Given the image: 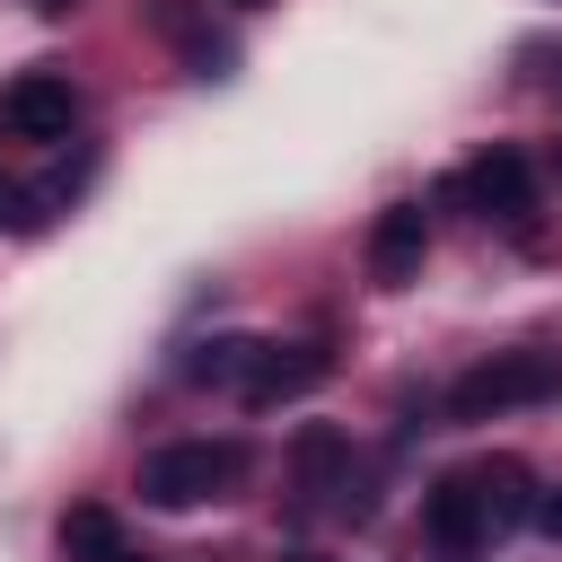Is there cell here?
Listing matches in <instances>:
<instances>
[{"label":"cell","mask_w":562,"mask_h":562,"mask_svg":"<svg viewBox=\"0 0 562 562\" xmlns=\"http://www.w3.org/2000/svg\"><path fill=\"white\" fill-rule=\"evenodd\" d=\"M246 474V448L237 439H176V448H149L140 457V501L149 509H202L220 492H237Z\"/></svg>","instance_id":"cell-1"},{"label":"cell","mask_w":562,"mask_h":562,"mask_svg":"<svg viewBox=\"0 0 562 562\" xmlns=\"http://www.w3.org/2000/svg\"><path fill=\"white\" fill-rule=\"evenodd\" d=\"M562 395V360L553 351H492L483 369H465L448 386V413L457 422H492V413H518V404H553Z\"/></svg>","instance_id":"cell-2"},{"label":"cell","mask_w":562,"mask_h":562,"mask_svg":"<svg viewBox=\"0 0 562 562\" xmlns=\"http://www.w3.org/2000/svg\"><path fill=\"white\" fill-rule=\"evenodd\" d=\"M0 123H9L18 140H70V123H79V88H70L61 70H26V79L0 88Z\"/></svg>","instance_id":"cell-3"},{"label":"cell","mask_w":562,"mask_h":562,"mask_svg":"<svg viewBox=\"0 0 562 562\" xmlns=\"http://www.w3.org/2000/svg\"><path fill=\"white\" fill-rule=\"evenodd\" d=\"M448 202H465V211H483V220H527V211H536V176H527L518 149H483L474 167H457Z\"/></svg>","instance_id":"cell-4"},{"label":"cell","mask_w":562,"mask_h":562,"mask_svg":"<svg viewBox=\"0 0 562 562\" xmlns=\"http://www.w3.org/2000/svg\"><path fill=\"white\" fill-rule=\"evenodd\" d=\"M422 255H430L422 202H386L378 228H369V281H378V290H404V281H422Z\"/></svg>","instance_id":"cell-5"},{"label":"cell","mask_w":562,"mask_h":562,"mask_svg":"<svg viewBox=\"0 0 562 562\" xmlns=\"http://www.w3.org/2000/svg\"><path fill=\"white\" fill-rule=\"evenodd\" d=\"M325 369H334V360H325L316 342H263L237 395H246L255 413H272V404H290V395H307V386H325Z\"/></svg>","instance_id":"cell-6"},{"label":"cell","mask_w":562,"mask_h":562,"mask_svg":"<svg viewBox=\"0 0 562 562\" xmlns=\"http://www.w3.org/2000/svg\"><path fill=\"white\" fill-rule=\"evenodd\" d=\"M422 527H430V544H448V553H474V544L492 536V509H483L474 474H439V483H430V501H422Z\"/></svg>","instance_id":"cell-7"},{"label":"cell","mask_w":562,"mask_h":562,"mask_svg":"<svg viewBox=\"0 0 562 562\" xmlns=\"http://www.w3.org/2000/svg\"><path fill=\"white\" fill-rule=\"evenodd\" d=\"M61 553H70V562H140L132 536H123V518L97 509V501H79V509L61 518Z\"/></svg>","instance_id":"cell-8"},{"label":"cell","mask_w":562,"mask_h":562,"mask_svg":"<svg viewBox=\"0 0 562 562\" xmlns=\"http://www.w3.org/2000/svg\"><path fill=\"white\" fill-rule=\"evenodd\" d=\"M465 474H474V492H483V509H492V536L518 527V518H536V492H527V465H518V457H483V465H465Z\"/></svg>","instance_id":"cell-9"},{"label":"cell","mask_w":562,"mask_h":562,"mask_svg":"<svg viewBox=\"0 0 562 562\" xmlns=\"http://www.w3.org/2000/svg\"><path fill=\"white\" fill-rule=\"evenodd\" d=\"M255 351H263V342H246V334H220V342H202V351L184 360V378H193V386H246Z\"/></svg>","instance_id":"cell-10"},{"label":"cell","mask_w":562,"mask_h":562,"mask_svg":"<svg viewBox=\"0 0 562 562\" xmlns=\"http://www.w3.org/2000/svg\"><path fill=\"white\" fill-rule=\"evenodd\" d=\"M342 465H351V448H342V430H325V422H316V430H299V492H307V501H325Z\"/></svg>","instance_id":"cell-11"},{"label":"cell","mask_w":562,"mask_h":562,"mask_svg":"<svg viewBox=\"0 0 562 562\" xmlns=\"http://www.w3.org/2000/svg\"><path fill=\"white\" fill-rule=\"evenodd\" d=\"M536 527H544V536H562V492H544V501H536Z\"/></svg>","instance_id":"cell-12"},{"label":"cell","mask_w":562,"mask_h":562,"mask_svg":"<svg viewBox=\"0 0 562 562\" xmlns=\"http://www.w3.org/2000/svg\"><path fill=\"white\" fill-rule=\"evenodd\" d=\"M35 9H44V18H61V9H70V0H35Z\"/></svg>","instance_id":"cell-13"},{"label":"cell","mask_w":562,"mask_h":562,"mask_svg":"<svg viewBox=\"0 0 562 562\" xmlns=\"http://www.w3.org/2000/svg\"><path fill=\"white\" fill-rule=\"evenodd\" d=\"M281 562H325V553H281Z\"/></svg>","instance_id":"cell-14"},{"label":"cell","mask_w":562,"mask_h":562,"mask_svg":"<svg viewBox=\"0 0 562 562\" xmlns=\"http://www.w3.org/2000/svg\"><path fill=\"white\" fill-rule=\"evenodd\" d=\"M237 9H255V0H237Z\"/></svg>","instance_id":"cell-15"},{"label":"cell","mask_w":562,"mask_h":562,"mask_svg":"<svg viewBox=\"0 0 562 562\" xmlns=\"http://www.w3.org/2000/svg\"><path fill=\"white\" fill-rule=\"evenodd\" d=\"M553 88H562V70H553Z\"/></svg>","instance_id":"cell-16"}]
</instances>
